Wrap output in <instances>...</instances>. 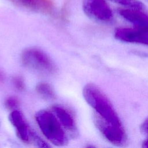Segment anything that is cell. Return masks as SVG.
<instances>
[{"instance_id": "obj_1", "label": "cell", "mask_w": 148, "mask_h": 148, "mask_svg": "<svg viewBox=\"0 0 148 148\" xmlns=\"http://www.w3.org/2000/svg\"><path fill=\"white\" fill-rule=\"evenodd\" d=\"M86 101L95 110V114L104 121L116 125H123L111 102L95 84H86L83 90Z\"/></svg>"}, {"instance_id": "obj_2", "label": "cell", "mask_w": 148, "mask_h": 148, "mask_svg": "<svg viewBox=\"0 0 148 148\" xmlns=\"http://www.w3.org/2000/svg\"><path fill=\"white\" fill-rule=\"evenodd\" d=\"M35 119L43 134L53 144L58 146L68 143V138L54 113L42 110L35 114Z\"/></svg>"}, {"instance_id": "obj_3", "label": "cell", "mask_w": 148, "mask_h": 148, "mask_svg": "<svg viewBox=\"0 0 148 148\" xmlns=\"http://www.w3.org/2000/svg\"><path fill=\"white\" fill-rule=\"evenodd\" d=\"M21 61L23 65L31 69L50 73L56 71V66L49 57L36 48L24 50L21 55Z\"/></svg>"}, {"instance_id": "obj_4", "label": "cell", "mask_w": 148, "mask_h": 148, "mask_svg": "<svg viewBox=\"0 0 148 148\" xmlns=\"http://www.w3.org/2000/svg\"><path fill=\"white\" fill-rule=\"evenodd\" d=\"M94 121L97 128L109 142L117 146H124L127 143V136L123 125L108 123L95 114Z\"/></svg>"}, {"instance_id": "obj_5", "label": "cell", "mask_w": 148, "mask_h": 148, "mask_svg": "<svg viewBox=\"0 0 148 148\" xmlns=\"http://www.w3.org/2000/svg\"><path fill=\"white\" fill-rule=\"evenodd\" d=\"M83 10L89 18L101 23H109L113 13L105 0H83Z\"/></svg>"}, {"instance_id": "obj_6", "label": "cell", "mask_w": 148, "mask_h": 148, "mask_svg": "<svg viewBox=\"0 0 148 148\" xmlns=\"http://www.w3.org/2000/svg\"><path fill=\"white\" fill-rule=\"evenodd\" d=\"M114 36L120 41L148 46V33L136 26L134 28H119L115 30Z\"/></svg>"}, {"instance_id": "obj_7", "label": "cell", "mask_w": 148, "mask_h": 148, "mask_svg": "<svg viewBox=\"0 0 148 148\" xmlns=\"http://www.w3.org/2000/svg\"><path fill=\"white\" fill-rule=\"evenodd\" d=\"M9 120L16 130L17 136L23 142L28 143L32 141V132L22 113L17 110H13L9 116Z\"/></svg>"}, {"instance_id": "obj_8", "label": "cell", "mask_w": 148, "mask_h": 148, "mask_svg": "<svg viewBox=\"0 0 148 148\" xmlns=\"http://www.w3.org/2000/svg\"><path fill=\"white\" fill-rule=\"evenodd\" d=\"M118 13L125 20L135 24V25H148V12L144 9L130 8H119Z\"/></svg>"}, {"instance_id": "obj_9", "label": "cell", "mask_w": 148, "mask_h": 148, "mask_svg": "<svg viewBox=\"0 0 148 148\" xmlns=\"http://www.w3.org/2000/svg\"><path fill=\"white\" fill-rule=\"evenodd\" d=\"M53 110L61 125L66 130L76 131V124L71 113L65 108L61 106H54Z\"/></svg>"}, {"instance_id": "obj_10", "label": "cell", "mask_w": 148, "mask_h": 148, "mask_svg": "<svg viewBox=\"0 0 148 148\" xmlns=\"http://www.w3.org/2000/svg\"><path fill=\"white\" fill-rule=\"evenodd\" d=\"M37 92L45 99H53L55 98V92L52 87L46 83H39L36 86Z\"/></svg>"}, {"instance_id": "obj_11", "label": "cell", "mask_w": 148, "mask_h": 148, "mask_svg": "<svg viewBox=\"0 0 148 148\" xmlns=\"http://www.w3.org/2000/svg\"><path fill=\"white\" fill-rule=\"evenodd\" d=\"M114 3L120 5L124 8L144 9V4L139 0H108Z\"/></svg>"}, {"instance_id": "obj_12", "label": "cell", "mask_w": 148, "mask_h": 148, "mask_svg": "<svg viewBox=\"0 0 148 148\" xmlns=\"http://www.w3.org/2000/svg\"><path fill=\"white\" fill-rule=\"evenodd\" d=\"M14 87L19 91H23L25 88V82L23 78L20 76H15L12 79Z\"/></svg>"}, {"instance_id": "obj_13", "label": "cell", "mask_w": 148, "mask_h": 148, "mask_svg": "<svg viewBox=\"0 0 148 148\" xmlns=\"http://www.w3.org/2000/svg\"><path fill=\"white\" fill-rule=\"evenodd\" d=\"M5 105L8 109H14L18 106L19 101L14 97H10L6 99Z\"/></svg>"}, {"instance_id": "obj_14", "label": "cell", "mask_w": 148, "mask_h": 148, "mask_svg": "<svg viewBox=\"0 0 148 148\" xmlns=\"http://www.w3.org/2000/svg\"><path fill=\"white\" fill-rule=\"evenodd\" d=\"M32 141H33L38 147H49V145H48L45 141H43L41 138H40L34 132H33V134H32Z\"/></svg>"}, {"instance_id": "obj_15", "label": "cell", "mask_w": 148, "mask_h": 148, "mask_svg": "<svg viewBox=\"0 0 148 148\" xmlns=\"http://www.w3.org/2000/svg\"><path fill=\"white\" fill-rule=\"evenodd\" d=\"M141 132L146 137H148V116L145 119L140 125Z\"/></svg>"}, {"instance_id": "obj_16", "label": "cell", "mask_w": 148, "mask_h": 148, "mask_svg": "<svg viewBox=\"0 0 148 148\" xmlns=\"http://www.w3.org/2000/svg\"><path fill=\"white\" fill-rule=\"evenodd\" d=\"M21 3H24V5L28 6H33L35 5V0H19Z\"/></svg>"}, {"instance_id": "obj_17", "label": "cell", "mask_w": 148, "mask_h": 148, "mask_svg": "<svg viewBox=\"0 0 148 148\" xmlns=\"http://www.w3.org/2000/svg\"><path fill=\"white\" fill-rule=\"evenodd\" d=\"M142 146L145 148H148V137H146V139L143 142Z\"/></svg>"}, {"instance_id": "obj_18", "label": "cell", "mask_w": 148, "mask_h": 148, "mask_svg": "<svg viewBox=\"0 0 148 148\" xmlns=\"http://www.w3.org/2000/svg\"><path fill=\"white\" fill-rule=\"evenodd\" d=\"M5 79V75L0 70V82H3Z\"/></svg>"}]
</instances>
